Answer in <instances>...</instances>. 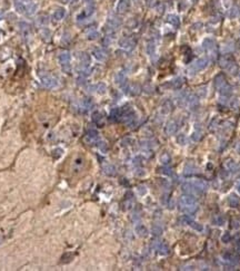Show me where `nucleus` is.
I'll use <instances>...</instances> for the list:
<instances>
[{
    "label": "nucleus",
    "instance_id": "f257e3e1",
    "mask_svg": "<svg viewBox=\"0 0 240 271\" xmlns=\"http://www.w3.org/2000/svg\"><path fill=\"white\" fill-rule=\"evenodd\" d=\"M214 84H215V88L218 91V93L221 96L230 97V95L232 94V87L228 84L226 77L223 76L222 74H219V75H217V76L215 77Z\"/></svg>",
    "mask_w": 240,
    "mask_h": 271
},
{
    "label": "nucleus",
    "instance_id": "f03ea898",
    "mask_svg": "<svg viewBox=\"0 0 240 271\" xmlns=\"http://www.w3.org/2000/svg\"><path fill=\"white\" fill-rule=\"evenodd\" d=\"M219 65L222 69L226 70L227 73H229L230 75H236L239 72V67L237 65V62H235V59L231 56L223 55L219 59Z\"/></svg>",
    "mask_w": 240,
    "mask_h": 271
},
{
    "label": "nucleus",
    "instance_id": "7ed1b4c3",
    "mask_svg": "<svg viewBox=\"0 0 240 271\" xmlns=\"http://www.w3.org/2000/svg\"><path fill=\"white\" fill-rule=\"evenodd\" d=\"M208 64H209V59H208L207 57L198 58L197 60H195L189 67H188V73H189L190 75H193V74L198 73V72H200V70L205 69V68L208 66Z\"/></svg>",
    "mask_w": 240,
    "mask_h": 271
},
{
    "label": "nucleus",
    "instance_id": "20e7f679",
    "mask_svg": "<svg viewBox=\"0 0 240 271\" xmlns=\"http://www.w3.org/2000/svg\"><path fill=\"white\" fill-rule=\"evenodd\" d=\"M193 204H197L196 200H195V196L189 194H183L182 196H180L179 199V206H180V210H185L186 208L188 206H191Z\"/></svg>",
    "mask_w": 240,
    "mask_h": 271
},
{
    "label": "nucleus",
    "instance_id": "39448f33",
    "mask_svg": "<svg viewBox=\"0 0 240 271\" xmlns=\"http://www.w3.org/2000/svg\"><path fill=\"white\" fill-rule=\"evenodd\" d=\"M182 191L185 192V194H189L192 195V196H199L202 193L200 192L192 182H186V183L182 184Z\"/></svg>",
    "mask_w": 240,
    "mask_h": 271
},
{
    "label": "nucleus",
    "instance_id": "423d86ee",
    "mask_svg": "<svg viewBox=\"0 0 240 271\" xmlns=\"http://www.w3.org/2000/svg\"><path fill=\"white\" fill-rule=\"evenodd\" d=\"M222 259L228 262L230 266H237V264L240 263V256L236 254V253H230V252H226L222 254Z\"/></svg>",
    "mask_w": 240,
    "mask_h": 271
},
{
    "label": "nucleus",
    "instance_id": "0eeeda50",
    "mask_svg": "<svg viewBox=\"0 0 240 271\" xmlns=\"http://www.w3.org/2000/svg\"><path fill=\"white\" fill-rule=\"evenodd\" d=\"M155 248L158 251V253L161 254V256H167L168 253H169V247L166 243H164V242H160V241L156 242L155 243Z\"/></svg>",
    "mask_w": 240,
    "mask_h": 271
},
{
    "label": "nucleus",
    "instance_id": "6e6552de",
    "mask_svg": "<svg viewBox=\"0 0 240 271\" xmlns=\"http://www.w3.org/2000/svg\"><path fill=\"white\" fill-rule=\"evenodd\" d=\"M202 47H204L205 50L209 51V53H212V51L216 49V43L214 39L211 38H206L204 41H202Z\"/></svg>",
    "mask_w": 240,
    "mask_h": 271
},
{
    "label": "nucleus",
    "instance_id": "1a4fd4ad",
    "mask_svg": "<svg viewBox=\"0 0 240 271\" xmlns=\"http://www.w3.org/2000/svg\"><path fill=\"white\" fill-rule=\"evenodd\" d=\"M177 128H178V125L175 121H170L168 122L167 125H166V128H165V132L167 135H174L176 132H177Z\"/></svg>",
    "mask_w": 240,
    "mask_h": 271
},
{
    "label": "nucleus",
    "instance_id": "9d476101",
    "mask_svg": "<svg viewBox=\"0 0 240 271\" xmlns=\"http://www.w3.org/2000/svg\"><path fill=\"white\" fill-rule=\"evenodd\" d=\"M197 173H198V169L193 164H191V163H189V164H187L185 166V171H183V175L185 176L196 175Z\"/></svg>",
    "mask_w": 240,
    "mask_h": 271
},
{
    "label": "nucleus",
    "instance_id": "9b49d317",
    "mask_svg": "<svg viewBox=\"0 0 240 271\" xmlns=\"http://www.w3.org/2000/svg\"><path fill=\"white\" fill-rule=\"evenodd\" d=\"M192 183L195 184V187H196L201 193H204V192H206V191L208 190V183L206 182V181H204V180H196V181L192 182Z\"/></svg>",
    "mask_w": 240,
    "mask_h": 271
},
{
    "label": "nucleus",
    "instance_id": "f8f14e48",
    "mask_svg": "<svg viewBox=\"0 0 240 271\" xmlns=\"http://www.w3.org/2000/svg\"><path fill=\"white\" fill-rule=\"evenodd\" d=\"M226 167H227V170L229 172H232V173H236L239 171V165L237 164L235 161H232V160H229V161L226 162Z\"/></svg>",
    "mask_w": 240,
    "mask_h": 271
},
{
    "label": "nucleus",
    "instance_id": "ddd939ff",
    "mask_svg": "<svg viewBox=\"0 0 240 271\" xmlns=\"http://www.w3.org/2000/svg\"><path fill=\"white\" fill-rule=\"evenodd\" d=\"M228 203L231 208H237L240 203V199L236 194H230L229 198H228Z\"/></svg>",
    "mask_w": 240,
    "mask_h": 271
},
{
    "label": "nucleus",
    "instance_id": "4468645a",
    "mask_svg": "<svg viewBox=\"0 0 240 271\" xmlns=\"http://www.w3.org/2000/svg\"><path fill=\"white\" fill-rule=\"evenodd\" d=\"M103 172H105V174H107V175H109V176H112L116 174V167L113 166L112 164H105L103 165Z\"/></svg>",
    "mask_w": 240,
    "mask_h": 271
},
{
    "label": "nucleus",
    "instance_id": "2eb2a0df",
    "mask_svg": "<svg viewBox=\"0 0 240 271\" xmlns=\"http://www.w3.org/2000/svg\"><path fill=\"white\" fill-rule=\"evenodd\" d=\"M86 139H87L90 143H94V142H96V141L98 139V132L95 131V129H90V131L87 133V137H86Z\"/></svg>",
    "mask_w": 240,
    "mask_h": 271
},
{
    "label": "nucleus",
    "instance_id": "dca6fc26",
    "mask_svg": "<svg viewBox=\"0 0 240 271\" xmlns=\"http://www.w3.org/2000/svg\"><path fill=\"white\" fill-rule=\"evenodd\" d=\"M239 14H240V10H239V8L237 7V6H232V7L228 10V17L231 18V19L237 18V17L239 16Z\"/></svg>",
    "mask_w": 240,
    "mask_h": 271
},
{
    "label": "nucleus",
    "instance_id": "f3484780",
    "mask_svg": "<svg viewBox=\"0 0 240 271\" xmlns=\"http://www.w3.org/2000/svg\"><path fill=\"white\" fill-rule=\"evenodd\" d=\"M136 232H137V234L139 237H146L147 233H148V230H147V228L145 225H142V224H139L136 227Z\"/></svg>",
    "mask_w": 240,
    "mask_h": 271
},
{
    "label": "nucleus",
    "instance_id": "a211bd4d",
    "mask_svg": "<svg viewBox=\"0 0 240 271\" xmlns=\"http://www.w3.org/2000/svg\"><path fill=\"white\" fill-rule=\"evenodd\" d=\"M196 95L200 98H205L207 96V86H200V87L197 88Z\"/></svg>",
    "mask_w": 240,
    "mask_h": 271
},
{
    "label": "nucleus",
    "instance_id": "6ab92c4d",
    "mask_svg": "<svg viewBox=\"0 0 240 271\" xmlns=\"http://www.w3.org/2000/svg\"><path fill=\"white\" fill-rule=\"evenodd\" d=\"M182 84H183V78H181V77H177V78H175L174 81H171L172 88H175V89L180 88L182 86Z\"/></svg>",
    "mask_w": 240,
    "mask_h": 271
},
{
    "label": "nucleus",
    "instance_id": "aec40b11",
    "mask_svg": "<svg viewBox=\"0 0 240 271\" xmlns=\"http://www.w3.org/2000/svg\"><path fill=\"white\" fill-rule=\"evenodd\" d=\"M168 22L171 24L172 26H175V27H179L180 25V20H179V17H177L176 15H170L168 17Z\"/></svg>",
    "mask_w": 240,
    "mask_h": 271
},
{
    "label": "nucleus",
    "instance_id": "412c9836",
    "mask_svg": "<svg viewBox=\"0 0 240 271\" xmlns=\"http://www.w3.org/2000/svg\"><path fill=\"white\" fill-rule=\"evenodd\" d=\"M159 160H160V162H161V164H164V165H168L171 162L170 155H169L168 153H162L161 154Z\"/></svg>",
    "mask_w": 240,
    "mask_h": 271
},
{
    "label": "nucleus",
    "instance_id": "4be33fe9",
    "mask_svg": "<svg viewBox=\"0 0 240 271\" xmlns=\"http://www.w3.org/2000/svg\"><path fill=\"white\" fill-rule=\"evenodd\" d=\"M212 221H214V223H215L216 225H223L226 222V219L223 215H216Z\"/></svg>",
    "mask_w": 240,
    "mask_h": 271
},
{
    "label": "nucleus",
    "instance_id": "5701e85b",
    "mask_svg": "<svg viewBox=\"0 0 240 271\" xmlns=\"http://www.w3.org/2000/svg\"><path fill=\"white\" fill-rule=\"evenodd\" d=\"M151 232H152L153 235H160L162 233V227L159 225V224H155L151 229Z\"/></svg>",
    "mask_w": 240,
    "mask_h": 271
},
{
    "label": "nucleus",
    "instance_id": "b1692460",
    "mask_svg": "<svg viewBox=\"0 0 240 271\" xmlns=\"http://www.w3.org/2000/svg\"><path fill=\"white\" fill-rule=\"evenodd\" d=\"M197 210H198V205L197 204H193L191 206H188V208H186L185 210H182L186 214H193V213L196 212Z\"/></svg>",
    "mask_w": 240,
    "mask_h": 271
},
{
    "label": "nucleus",
    "instance_id": "393cba45",
    "mask_svg": "<svg viewBox=\"0 0 240 271\" xmlns=\"http://www.w3.org/2000/svg\"><path fill=\"white\" fill-rule=\"evenodd\" d=\"M95 56H96V58L99 59V60H103V59L106 58L105 51L101 50V49H97V50H95Z\"/></svg>",
    "mask_w": 240,
    "mask_h": 271
},
{
    "label": "nucleus",
    "instance_id": "a878e982",
    "mask_svg": "<svg viewBox=\"0 0 240 271\" xmlns=\"http://www.w3.org/2000/svg\"><path fill=\"white\" fill-rule=\"evenodd\" d=\"M191 139H192L193 142H198V141H200V139H201V132H200L199 129H197V131H195V132L192 133Z\"/></svg>",
    "mask_w": 240,
    "mask_h": 271
},
{
    "label": "nucleus",
    "instance_id": "bb28decb",
    "mask_svg": "<svg viewBox=\"0 0 240 271\" xmlns=\"http://www.w3.org/2000/svg\"><path fill=\"white\" fill-rule=\"evenodd\" d=\"M177 142H178L180 145H185L186 142H187V137H186L185 134H179L177 136Z\"/></svg>",
    "mask_w": 240,
    "mask_h": 271
},
{
    "label": "nucleus",
    "instance_id": "cd10ccee",
    "mask_svg": "<svg viewBox=\"0 0 240 271\" xmlns=\"http://www.w3.org/2000/svg\"><path fill=\"white\" fill-rule=\"evenodd\" d=\"M231 228L235 230H239L240 229V219H233L231 221Z\"/></svg>",
    "mask_w": 240,
    "mask_h": 271
},
{
    "label": "nucleus",
    "instance_id": "c85d7f7f",
    "mask_svg": "<svg viewBox=\"0 0 240 271\" xmlns=\"http://www.w3.org/2000/svg\"><path fill=\"white\" fill-rule=\"evenodd\" d=\"M190 227L192 228L193 230H197V231H202V225L200 223H198V222H195V221H192L191 223L189 224Z\"/></svg>",
    "mask_w": 240,
    "mask_h": 271
},
{
    "label": "nucleus",
    "instance_id": "c756f323",
    "mask_svg": "<svg viewBox=\"0 0 240 271\" xmlns=\"http://www.w3.org/2000/svg\"><path fill=\"white\" fill-rule=\"evenodd\" d=\"M230 240H231V235H230L229 232L223 233V235L221 237V241L223 242V243H228V242H230Z\"/></svg>",
    "mask_w": 240,
    "mask_h": 271
},
{
    "label": "nucleus",
    "instance_id": "7c9ffc66",
    "mask_svg": "<svg viewBox=\"0 0 240 271\" xmlns=\"http://www.w3.org/2000/svg\"><path fill=\"white\" fill-rule=\"evenodd\" d=\"M218 124H219L218 120H212V122H211V124H210V127H209L211 132H214V131H216V129L218 128Z\"/></svg>",
    "mask_w": 240,
    "mask_h": 271
},
{
    "label": "nucleus",
    "instance_id": "2f4dec72",
    "mask_svg": "<svg viewBox=\"0 0 240 271\" xmlns=\"http://www.w3.org/2000/svg\"><path fill=\"white\" fill-rule=\"evenodd\" d=\"M172 110V103L170 100H167V102L165 103V112L166 113H169Z\"/></svg>",
    "mask_w": 240,
    "mask_h": 271
},
{
    "label": "nucleus",
    "instance_id": "473e14b6",
    "mask_svg": "<svg viewBox=\"0 0 240 271\" xmlns=\"http://www.w3.org/2000/svg\"><path fill=\"white\" fill-rule=\"evenodd\" d=\"M160 171H161V173H164V174H166V175H169V176H171L172 174H174L172 170L169 169V167H166V166H165V167H162V169L160 170Z\"/></svg>",
    "mask_w": 240,
    "mask_h": 271
},
{
    "label": "nucleus",
    "instance_id": "72a5a7b5",
    "mask_svg": "<svg viewBox=\"0 0 240 271\" xmlns=\"http://www.w3.org/2000/svg\"><path fill=\"white\" fill-rule=\"evenodd\" d=\"M94 121L97 123V124H102L101 121H102V117H101V115L99 113H95L94 114Z\"/></svg>",
    "mask_w": 240,
    "mask_h": 271
},
{
    "label": "nucleus",
    "instance_id": "f704fd0d",
    "mask_svg": "<svg viewBox=\"0 0 240 271\" xmlns=\"http://www.w3.org/2000/svg\"><path fill=\"white\" fill-rule=\"evenodd\" d=\"M61 153H62V150H60V148H57V150H55L54 152H52V156L55 158H59V156H61Z\"/></svg>",
    "mask_w": 240,
    "mask_h": 271
},
{
    "label": "nucleus",
    "instance_id": "c9c22d12",
    "mask_svg": "<svg viewBox=\"0 0 240 271\" xmlns=\"http://www.w3.org/2000/svg\"><path fill=\"white\" fill-rule=\"evenodd\" d=\"M138 192L140 195H145L146 193H147V189H146V187H143V185H140V187H138Z\"/></svg>",
    "mask_w": 240,
    "mask_h": 271
},
{
    "label": "nucleus",
    "instance_id": "e433bc0d",
    "mask_svg": "<svg viewBox=\"0 0 240 271\" xmlns=\"http://www.w3.org/2000/svg\"><path fill=\"white\" fill-rule=\"evenodd\" d=\"M98 147L102 151V152H106V151H107V144L103 143V142H100V143L98 144Z\"/></svg>",
    "mask_w": 240,
    "mask_h": 271
},
{
    "label": "nucleus",
    "instance_id": "4c0bfd02",
    "mask_svg": "<svg viewBox=\"0 0 240 271\" xmlns=\"http://www.w3.org/2000/svg\"><path fill=\"white\" fill-rule=\"evenodd\" d=\"M116 81H117V83H121V81H124V76H122V74H119V75L116 77Z\"/></svg>",
    "mask_w": 240,
    "mask_h": 271
},
{
    "label": "nucleus",
    "instance_id": "58836bf2",
    "mask_svg": "<svg viewBox=\"0 0 240 271\" xmlns=\"http://www.w3.org/2000/svg\"><path fill=\"white\" fill-rule=\"evenodd\" d=\"M98 89H99V91H100V92H101V93H103V92H105V91H106V86H105V85L100 84V85H99V86H98Z\"/></svg>",
    "mask_w": 240,
    "mask_h": 271
},
{
    "label": "nucleus",
    "instance_id": "ea45409f",
    "mask_svg": "<svg viewBox=\"0 0 240 271\" xmlns=\"http://www.w3.org/2000/svg\"><path fill=\"white\" fill-rule=\"evenodd\" d=\"M236 189H237V191H238V192H239V193H240V182H238V183H237Z\"/></svg>",
    "mask_w": 240,
    "mask_h": 271
},
{
    "label": "nucleus",
    "instance_id": "a19ab883",
    "mask_svg": "<svg viewBox=\"0 0 240 271\" xmlns=\"http://www.w3.org/2000/svg\"><path fill=\"white\" fill-rule=\"evenodd\" d=\"M237 151H238V153L240 154V143L238 144V146H237Z\"/></svg>",
    "mask_w": 240,
    "mask_h": 271
},
{
    "label": "nucleus",
    "instance_id": "79ce46f5",
    "mask_svg": "<svg viewBox=\"0 0 240 271\" xmlns=\"http://www.w3.org/2000/svg\"><path fill=\"white\" fill-rule=\"evenodd\" d=\"M239 78H240V73H239Z\"/></svg>",
    "mask_w": 240,
    "mask_h": 271
},
{
    "label": "nucleus",
    "instance_id": "37998d69",
    "mask_svg": "<svg viewBox=\"0 0 240 271\" xmlns=\"http://www.w3.org/2000/svg\"><path fill=\"white\" fill-rule=\"evenodd\" d=\"M238 182H240V179H239V181H238Z\"/></svg>",
    "mask_w": 240,
    "mask_h": 271
}]
</instances>
